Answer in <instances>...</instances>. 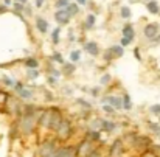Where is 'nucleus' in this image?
<instances>
[{"mask_svg":"<svg viewBox=\"0 0 160 157\" xmlns=\"http://www.w3.org/2000/svg\"><path fill=\"white\" fill-rule=\"evenodd\" d=\"M14 10H16V13H23V11H25V5L16 2V3H14Z\"/></svg>","mask_w":160,"mask_h":157,"instance_id":"nucleus-34","label":"nucleus"},{"mask_svg":"<svg viewBox=\"0 0 160 157\" xmlns=\"http://www.w3.org/2000/svg\"><path fill=\"white\" fill-rule=\"evenodd\" d=\"M79 59H81V51H79V50L70 51V61H72V62H78Z\"/></svg>","mask_w":160,"mask_h":157,"instance_id":"nucleus-25","label":"nucleus"},{"mask_svg":"<svg viewBox=\"0 0 160 157\" xmlns=\"http://www.w3.org/2000/svg\"><path fill=\"white\" fill-rule=\"evenodd\" d=\"M146 10L151 14H158L160 13V5H158L157 0H149V2H146Z\"/></svg>","mask_w":160,"mask_h":157,"instance_id":"nucleus-13","label":"nucleus"},{"mask_svg":"<svg viewBox=\"0 0 160 157\" xmlns=\"http://www.w3.org/2000/svg\"><path fill=\"white\" fill-rule=\"evenodd\" d=\"M149 131L155 135H160V123H149Z\"/></svg>","mask_w":160,"mask_h":157,"instance_id":"nucleus-28","label":"nucleus"},{"mask_svg":"<svg viewBox=\"0 0 160 157\" xmlns=\"http://www.w3.org/2000/svg\"><path fill=\"white\" fill-rule=\"evenodd\" d=\"M23 66L26 69H39V61L36 58H26L23 61Z\"/></svg>","mask_w":160,"mask_h":157,"instance_id":"nucleus-16","label":"nucleus"},{"mask_svg":"<svg viewBox=\"0 0 160 157\" xmlns=\"http://www.w3.org/2000/svg\"><path fill=\"white\" fill-rule=\"evenodd\" d=\"M90 94H92V97H100V94H101V87H92V90H90Z\"/></svg>","mask_w":160,"mask_h":157,"instance_id":"nucleus-37","label":"nucleus"},{"mask_svg":"<svg viewBox=\"0 0 160 157\" xmlns=\"http://www.w3.org/2000/svg\"><path fill=\"white\" fill-rule=\"evenodd\" d=\"M101 125H103V118H95L93 120V122L90 123V129H98V131H100V129H101Z\"/></svg>","mask_w":160,"mask_h":157,"instance_id":"nucleus-29","label":"nucleus"},{"mask_svg":"<svg viewBox=\"0 0 160 157\" xmlns=\"http://www.w3.org/2000/svg\"><path fill=\"white\" fill-rule=\"evenodd\" d=\"M95 23H96V17L93 14H87L84 22H83V28L84 30H92L93 26H95Z\"/></svg>","mask_w":160,"mask_h":157,"instance_id":"nucleus-12","label":"nucleus"},{"mask_svg":"<svg viewBox=\"0 0 160 157\" xmlns=\"http://www.w3.org/2000/svg\"><path fill=\"white\" fill-rule=\"evenodd\" d=\"M120 16L123 17V19H129V17H131V8L129 6H121Z\"/></svg>","mask_w":160,"mask_h":157,"instance_id":"nucleus-24","label":"nucleus"},{"mask_svg":"<svg viewBox=\"0 0 160 157\" xmlns=\"http://www.w3.org/2000/svg\"><path fill=\"white\" fill-rule=\"evenodd\" d=\"M3 13H6V6L5 5H0V14H3Z\"/></svg>","mask_w":160,"mask_h":157,"instance_id":"nucleus-43","label":"nucleus"},{"mask_svg":"<svg viewBox=\"0 0 160 157\" xmlns=\"http://www.w3.org/2000/svg\"><path fill=\"white\" fill-rule=\"evenodd\" d=\"M141 157H157V154L154 151H151V149H145L143 154H141Z\"/></svg>","mask_w":160,"mask_h":157,"instance_id":"nucleus-35","label":"nucleus"},{"mask_svg":"<svg viewBox=\"0 0 160 157\" xmlns=\"http://www.w3.org/2000/svg\"><path fill=\"white\" fill-rule=\"evenodd\" d=\"M83 48L86 53H89L90 56H98V54L101 53L100 50V45L96 44L95 41H87V42H83Z\"/></svg>","mask_w":160,"mask_h":157,"instance_id":"nucleus-5","label":"nucleus"},{"mask_svg":"<svg viewBox=\"0 0 160 157\" xmlns=\"http://www.w3.org/2000/svg\"><path fill=\"white\" fill-rule=\"evenodd\" d=\"M44 3H45V0H36V2H34L36 8H42V6H44Z\"/></svg>","mask_w":160,"mask_h":157,"instance_id":"nucleus-39","label":"nucleus"},{"mask_svg":"<svg viewBox=\"0 0 160 157\" xmlns=\"http://www.w3.org/2000/svg\"><path fill=\"white\" fill-rule=\"evenodd\" d=\"M19 97L22 98V100H30V98H33V92L30 90V89H22L20 92H19Z\"/></svg>","mask_w":160,"mask_h":157,"instance_id":"nucleus-21","label":"nucleus"},{"mask_svg":"<svg viewBox=\"0 0 160 157\" xmlns=\"http://www.w3.org/2000/svg\"><path fill=\"white\" fill-rule=\"evenodd\" d=\"M75 70H76V66L73 62H70V64L64 62V64H62V73H64V75H72Z\"/></svg>","mask_w":160,"mask_h":157,"instance_id":"nucleus-18","label":"nucleus"},{"mask_svg":"<svg viewBox=\"0 0 160 157\" xmlns=\"http://www.w3.org/2000/svg\"><path fill=\"white\" fill-rule=\"evenodd\" d=\"M132 44V41L131 39H128V38H121V41H120V45L124 48V47H128V45H131Z\"/></svg>","mask_w":160,"mask_h":157,"instance_id":"nucleus-36","label":"nucleus"},{"mask_svg":"<svg viewBox=\"0 0 160 157\" xmlns=\"http://www.w3.org/2000/svg\"><path fill=\"white\" fill-rule=\"evenodd\" d=\"M59 36H61V26H58V28H55L53 30V33H51V42H53V45H58L59 44Z\"/></svg>","mask_w":160,"mask_h":157,"instance_id":"nucleus-20","label":"nucleus"},{"mask_svg":"<svg viewBox=\"0 0 160 157\" xmlns=\"http://www.w3.org/2000/svg\"><path fill=\"white\" fill-rule=\"evenodd\" d=\"M65 11H67V14H68L70 17H75V16L79 13V5H78V3H72V2H70V5L65 8Z\"/></svg>","mask_w":160,"mask_h":157,"instance_id":"nucleus-17","label":"nucleus"},{"mask_svg":"<svg viewBox=\"0 0 160 157\" xmlns=\"http://www.w3.org/2000/svg\"><path fill=\"white\" fill-rule=\"evenodd\" d=\"M26 75H28L30 79H36V78H39V69H28Z\"/></svg>","mask_w":160,"mask_h":157,"instance_id":"nucleus-26","label":"nucleus"},{"mask_svg":"<svg viewBox=\"0 0 160 157\" xmlns=\"http://www.w3.org/2000/svg\"><path fill=\"white\" fill-rule=\"evenodd\" d=\"M16 2H19V3H22V5H25L26 2H28V0H16Z\"/></svg>","mask_w":160,"mask_h":157,"instance_id":"nucleus-46","label":"nucleus"},{"mask_svg":"<svg viewBox=\"0 0 160 157\" xmlns=\"http://www.w3.org/2000/svg\"><path fill=\"white\" fill-rule=\"evenodd\" d=\"M47 82H48V84H51V86H53V84H56V82H58V79H56L55 76L48 75V76H47Z\"/></svg>","mask_w":160,"mask_h":157,"instance_id":"nucleus-38","label":"nucleus"},{"mask_svg":"<svg viewBox=\"0 0 160 157\" xmlns=\"http://www.w3.org/2000/svg\"><path fill=\"white\" fill-rule=\"evenodd\" d=\"M149 112L152 115H155V117H158L160 115V104H152L149 107Z\"/></svg>","mask_w":160,"mask_h":157,"instance_id":"nucleus-30","label":"nucleus"},{"mask_svg":"<svg viewBox=\"0 0 160 157\" xmlns=\"http://www.w3.org/2000/svg\"><path fill=\"white\" fill-rule=\"evenodd\" d=\"M109 157H118L123 152V140L121 138H115L109 146Z\"/></svg>","mask_w":160,"mask_h":157,"instance_id":"nucleus-4","label":"nucleus"},{"mask_svg":"<svg viewBox=\"0 0 160 157\" xmlns=\"http://www.w3.org/2000/svg\"><path fill=\"white\" fill-rule=\"evenodd\" d=\"M87 2H89V0H76V3H78V5H83V6H86Z\"/></svg>","mask_w":160,"mask_h":157,"instance_id":"nucleus-42","label":"nucleus"},{"mask_svg":"<svg viewBox=\"0 0 160 157\" xmlns=\"http://www.w3.org/2000/svg\"><path fill=\"white\" fill-rule=\"evenodd\" d=\"M143 34H145V38L149 39V41H152L155 36L158 34V23H148L145 28H143Z\"/></svg>","mask_w":160,"mask_h":157,"instance_id":"nucleus-6","label":"nucleus"},{"mask_svg":"<svg viewBox=\"0 0 160 157\" xmlns=\"http://www.w3.org/2000/svg\"><path fill=\"white\" fill-rule=\"evenodd\" d=\"M101 103H103V104H110L115 110H121V109H123V100H121V97L107 95V97L103 98Z\"/></svg>","mask_w":160,"mask_h":157,"instance_id":"nucleus-3","label":"nucleus"},{"mask_svg":"<svg viewBox=\"0 0 160 157\" xmlns=\"http://www.w3.org/2000/svg\"><path fill=\"white\" fill-rule=\"evenodd\" d=\"M100 157H101V155H100Z\"/></svg>","mask_w":160,"mask_h":157,"instance_id":"nucleus-48","label":"nucleus"},{"mask_svg":"<svg viewBox=\"0 0 160 157\" xmlns=\"http://www.w3.org/2000/svg\"><path fill=\"white\" fill-rule=\"evenodd\" d=\"M117 128H118V125L115 123V122H112V120H103V125H101L100 131H104V132L110 134V132H113Z\"/></svg>","mask_w":160,"mask_h":157,"instance_id":"nucleus-11","label":"nucleus"},{"mask_svg":"<svg viewBox=\"0 0 160 157\" xmlns=\"http://www.w3.org/2000/svg\"><path fill=\"white\" fill-rule=\"evenodd\" d=\"M87 140H90L92 143H96V142H101V131H98V129H89V131L86 132V137Z\"/></svg>","mask_w":160,"mask_h":157,"instance_id":"nucleus-10","label":"nucleus"},{"mask_svg":"<svg viewBox=\"0 0 160 157\" xmlns=\"http://www.w3.org/2000/svg\"><path fill=\"white\" fill-rule=\"evenodd\" d=\"M152 42H160V34H157V36H155V38L152 39Z\"/></svg>","mask_w":160,"mask_h":157,"instance_id":"nucleus-44","label":"nucleus"},{"mask_svg":"<svg viewBox=\"0 0 160 157\" xmlns=\"http://www.w3.org/2000/svg\"><path fill=\"white\" fill-rule=\"evenodd\" d=\"M68 5H70V0H56V3H55L58 10H65Z\"/></svg>","mask_w":160,"mask_h":157,"instance_id":"nucleus-23","label":"nucleus"},{"mask_svg":"<svg viewBox=\"0 0 160 157\" xmlns=\"http://www.w3.org/2000/svg\"><path fill=\"white\" fill-rule=\"evenodd\" d=\"M55 134H56V140L59 142H67L70 137H72V134H73V125H72V122H70L68 118H62V122L59 123V126H58V129L55 131Z\"/></svg>","mask_w":160,"mask_h":157,"instance_id":"nucleus-1","label":"nucleus"},{"mask_svg":"<svg viewBox=\"0 0 160 157\" xmlns=\"http://www.w3.org/2000/svg\"><path fill=\"white\" fill-rule=\"evenodd\" d=\"M145 2H149V0H145Z\"/></svg>","mask_w":160,"mask_h":157,"instance_id":"nucleus-47","label":"nucleus"},{"mask_svg":"<svg viewBox=\"0 0 160 157\" xmlns=\"http://www.w3.org/2000/svg\"><path fill=\"white\" fill-rule=\"evenodd\" d=\"M110 51V54L113 56V59H117V58H121L123 54H124V48L121 47V45H112L110 48H107Z\"/></svg>","mask_w":160,"mask_h":157,"instance_id":"nucleus-14","label":"nucleus"},{"mask_svg":"<svg viewBox=\"0 0 160 157\" xmlns=\"http://www.w3.org/2000/svg\"><path fill=\"white\" fill-rule=\"evenodd\" d=\"M50 59H51V61H55L56 64H59V66H62V64L65 62V61H64V58H62V54H61V53H58V51L53 53Z\"/></svg>","mask_w":160,"mask_h":157,"instance_id":"nucleus-22","label":"nucleus"},{"mask_svg":"<svg viewBox=\"0 0 160 157\" xmlns=\"http://www.w3.org/2000/svg\"><path fill=\"white\" fill-rule=\"evenodd\" d=\"M134 54H135V58H137L138 61H141V56H140V50H138V48H134Z\"/></svg>","mask_w":160,"mask_h":157,"instance_id":"nucleus-41","label":"nucleus"},{"mask_svg":"<svg viewBox=\"0 0 160 157\" xmlns=\"http://www.w3.org/2000/svg\"><path fill=\"white\" fill-rule=\"evenodd\" d=\"M58 148V140H44L36 151V157H53Z\"/></svg>","mask_w":160,"mask_h":157,"instance_id":"nucleus-2","label":"nucleus"},{"mask_svg":"<svg viewBox=\"0 0 160 157\" xmlns=\"http://www.w3.org/2000/svg\"><path fill=\"white\" fill-rule=\"evenodd\" d=\"M103 110H104L107 115H113V114H115V109H113L110 104H103Z\"/></svg>","mask_w":160,"mask_h":157,"instance_id":"nucleus-32","label":"nucleus"},{"mask_svg":"<svg viewBox=\"0 0 160 157\" xmlns=\"http://www.w3.org/2000/svg\"><path fill=\"white\" fill-rule=\"evenodd\" d=\"M55 20L59 23V25H67L70 22V16L67 14L65 10H58L55 13Z\"/></svg>","mask_w":160,"mask_h":157,"instance_id":"nucleus-8","label":"nucleus"},{"mask_svg":"<svg viewBox=\"0 0 160 157\" xmlns=\"http://www.w3.org/2000/svg\"><path fill=\"white\" fill-rule=\"evenodd\" d=\"M13 3V0H5V6H10Z\"/></svg>","mask_w":160,"mask_h":157,"instance_id":"nucleus-45","label":"nucleus"},{"mask_svg":"<svg viewBox=\"0 0 160 157\" xmlns=\"http://www.w3.org/2000/svg\"><path fill=\"white\" fill-rule=\"evenodd\" d=\"M36 23V30L41 33V34H47L48 33V30H50V25H48V22H47V19H44V17H41V16H38L36 17V20H34Z\"/></svg>","mask_w":160,"mask_h":157,"instance_id":"nucleus-7","label":"nucleus"},{"mask_svg":"<svg viewBox=\"0 0 160 157\" xmlns=\"http://www.w3.org/2000/svg\"><path fill=\"white\" fill-rule=\"evenodd\" d=\"M2 81H3V84L8 86V87H14V84H16V81L13 78H3Z\"/></svg>","mask_w":160,"mask_h":157,"instance_id":"nucleus-33","label":"nucleus"},{"mask_svg":"<svg viewBox=\"0 0 160 157\" xmlns=\"http://www.w3.org/2000/svg\"><path fill=\"white\" fill-rule=\"evenodd\" d=\"M151 143H152V140H151L149 137H137L135 138V145L145 148V149H146V146H149Z\"/></svg>","mask_w":160,"mask_h":157,"instance_id":"nucleus-15","label":"nucleus"},{"mask_svg":"<svg viewBox=\"0 0 160 157\" xmlns=\"http://www.w3.org/2000/svg\"><path fill=\"white\" fill-rule=\"evenodd\" d=\"M68 41H70V42H75V41H76V39H75L73 31H68Z\"/></svg>","mask_w":160,"mask_h":157,"instance_id":"nucleus-40","label":"nucleus"},{"mask_svg":"<svg viewBox=\"0 0 160 157\" xmlns=\"http://www.w3.org/2000/svg\"><path fill=\"white\" fill-rule=\"evenodd\" d=\"M121 100H123V109H124V110H131V109H132L131 95H129V94H124V95L121 97Z\"/></svg>","mask_w":160,"mask_h":157,"instance_id":"nucleus-19","label":"nucleus"},{"mask_svg":"<svg viewBox=\"0 0 160 157\" xmlns=\"http://www.w3.org/2000/svg\"><path fill=\"white\" fill-rule=\"evenodd\" d=\"M76 103H78L79 106H83V107H86L87 110H90V109H92V104H90V103H89V101H87V100H84V98H78V100H76Z\"/></svg>","mask_w":160,"mask_h":157,"instance_id":"nucleus-27","label":"nucleus"},{"mask_svg":"<svg viewBox=\"0 0 160 157\" xmlns=\"http://www.w3.org/2000/svg\"><path fill=\"white\" fill-rule=\"evenodd\" d=\"M110 79H112V76L109 75V73H104V75L101 76V79H100L101 86H106V84H109V82H110Z\"/></svg>","mask_w":160,"mask_h":157,"instance_id":"nucleus-31","label":"nucleus"},{"mask_svg":"<svg viewBox=\"0 0 160 157\" xmlns=\"http://www.w3.org/2000/svg\"><path fill=\"white\" fill-rule=\"evenodd\" d=\"M121 38H128L131 41H134L135 39V30H134V25H131V23H126L121 28Z\"/></svg>","mask_w":160,"mask_h":157,"instance_id":"nucleus-9","label":"nucleus"}]
</instances>
